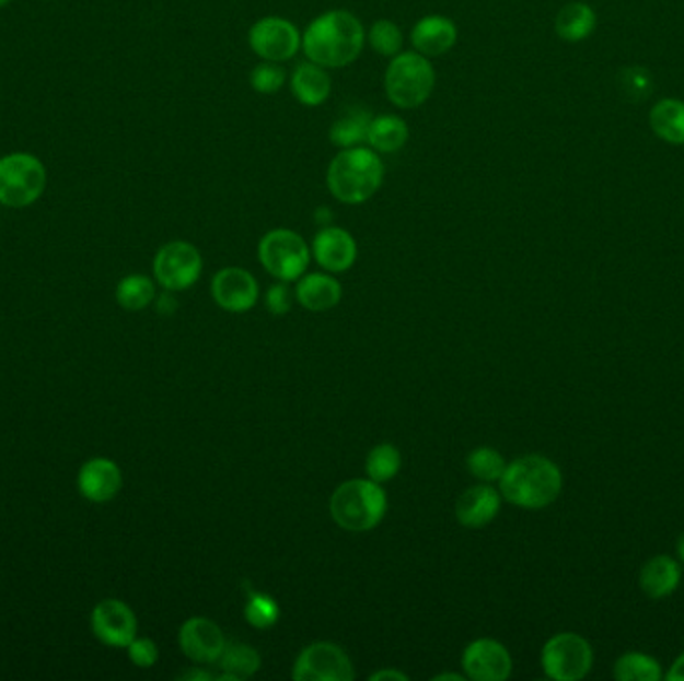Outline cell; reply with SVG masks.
Instances as JSON below:
<instances>
[{
  "label": "cell",
  "instance_id": "cell-23",
  "mask_svg": "<svg viewBox=\"0 0 684 681\" xmlns=\"http://www.w3.org/2000/svg\"><path fill=\"white\" fill-rule=\"evenodd\" d=\"M596 14L587 2H569L563 7L555 21V31L563 40L580 43L594 33Z\"/></svg>",
  "mask_w": 684,
  "mask_h": 681
},
{
  "label": "cell",
  "instance_id": "cell-30",
  "mask_svg": "<svg viewBox=\"0 0 684 681\" xmlns=\"http://www.w3.org/2000/svg\"><path fill=\"white\" fill-rule=\"evenodd\" d=\"M401 451L393 444H379L367 456V473L374 482L384 484L395 478L401 470Z\"/></svg>",
  "mask_w": 684,
  "mask_h": 681
},
{
  "label": "cell",
  "instance_id": "cell-25",
  "mask_svg": "<svg viewBox=\"0 0 684 681\" xmlns=\"http://www.w3.org/2000/svg\"><path fill=\"white\" fill-rule=\"evenodd\" d=\"M371 120L369 110L355 106V108L348 110L347 115H343L335 120V125L328 130V139L340 151L359 146L362 142H367Z\"/></svg>",
  "mask_w": 684,
  "mask_h": 681
},
{
  "label": "cell",
  "instance_id": "cell-5",
  "mask_svg": "<svg viewBox=\"0 0 684 681\" xmlns=\"http://www.w3.org/2000/svg\"><path fill=\"white\" fill-rule=\"evenodd\" d=\"M434 82L437 72L429 58L420 52H401L384 72V93L393 105L410 110L429 101Z\"/></svg>",
  "mask_w": 684,
  "mask_h": 681
},
{
  "label": "cell",
  "instance_id": "cell-12",
  "mask_svg": "<svg viewBox=\"0 0 684 681\" xmlns=\"http://www.w3.org/2000/svg\"><path fill=\"white\" fill-rule=\"evenodd\" d=\"M463 668L466 678L471 680H509L512 671L511 654L495 639H476L464 649Z\"/></svg>",
  "mask_w": 684,
  "mask_h": 681
},
{
  "label": "cell",
  "instance_id": "cell-34",
  "mask_svg": "<svg viewBox=\"0 0 684 681\" xmlns=\"http://www.w3.org/2000/svg\"><path fill=\"white\" fill-rule=\"evenodd\" d=\"M652 86H654L652 77L645 67H628L618 74V91L630 103H640L649 98Z\"/></svg>",
  "mask_w": 684,
  "mask_h": 681
},
{
  "label": "cell",
  "instance_id": "cell-27",
  "mask_svg": "<svg viewBox=\"0 0 684 681\" xmlns=\"http://www.w3.org/2000/svg\"><path fill=\"white\" fill-rule=\"evenodd\" d=\"M219 664L222 670L221 680L241 681L255 676L260 668V656L253 647L241 642H232L222 649Z\"/></svg>",
  "mask_w": 684,
  "mask_h": 681
},
{
  "label": "cell",
  "instance_id": "cell-15",
  "mask_svg": "<svg viewBox=\"0 0 684 681\" xmlns=\"http://www.w3.org/2000/svg\"><path fill=\"white\" fill-rule=\"evenodd\" d=\"M178 644L186 658L197 664H215L221 658L227 639L215 622L207 618H190L178 632Z\"/></svg>",
  "mask_w": 684,
  "mask_h": 681
},
{
  "label": "cell",
  "instance_id": "cell-10",
  "mask_svg": "<svg viewBox=\"0 0 684 681\" xmlns=\"http://www.w3.org/2000/svg\"><path fill=\"white\" fill-rule=\"evenodd\" d=\"M248 45L256 57L268 62H287L302 47V35L282 16H265L248 31Z\"/></svg>",
  "mask_w": 684,
  "mask_h": 681
},
{
  "label": "cell",
  "instance_id": "cell-19",
  "mask_svg": "<svg viewBox=\"0 0 684 681\" xmlns=\"http://www.w3.org/2000/svg\"><path fill=\"white\" fill-rule=\"evenodd\" d=\"M499 509V490L490 485H475V488H468L456 500L454 514L464 528H485L497 518Z\"/></svg>",
  "mask_w": 684,
  "mask_h": 681
},
{
  "label": "cell",
  "instance_id": "cell-22",
  "mask_svg": "<svg viewBox=\"0 0 684 681\" xmlns=\"http://www.w3.org/2000/svg\"><path fill=\"white\" fill-rule=\"evenodd\" d=\"M343 296L337 280L328 274H309L297 284V301L311 313H325L335 308Z\"/></svg>",
  "mask_w": 684,
  "mask_h": 681
},
{
  "label": "cell",
  "instance_id": "cell-18",
  "mask_svg": "<svg viewBox=\"0 0 684 681\" xmlns=\"http://www.w3.org/2000/svg\"><path fill=\"white\" fill-rule=\"evenodd\" d=\"M123 473L115 462L106 458H93L84 463L79 473V490L82 496L96 504L108 502L120 492Z\"/></svg>",
  "mask_w": 684,
  "mask_h": 681
},
{
  "label": "cell",
  "instance_id": "cell-4",
  "mask_svg": "<svg viewBox=\"0 0 684 681\" xmlns=\"http://www.w3.org/2000/svg\"><path fill=\"white\" fill-rule=\"evenodd\" d=\"M331 514L343 530L369 531L383 521L386 494L374 480H348L331 497Z\"/></svg>",
  "mask_w": 684,
  "mask_h": 681
},
{
  "label": "cell",
  "instance_id": "cell-32",
  "mask_svg": "<svg viewBox=\"0 0 684 681\" xmlns=\"http://www.w3.org/2000/svg\"><path fill=\"white\" fill-rule=\"evenodd\" d=\"M466 466L480 482H497L507 470V462H505L502 454L495 448H476L466 458Z\"/></svg>",
  "mask_w": 684,
  "mask_h": 681
},
{
  "label": "cell",
  "instance_id": "cell-3",
  "mask_svg": "<svg viewBox=\"0 0 684 681\" xmlns=\"http://www.w3.org/2000/svg\"><path fill=\"white\" fill-rule=\"evenodd\" d=\"M384 164L372 149L352 146L338 152L326 171V186L343 204H362L383 186Z\"/></svg>",
  "mask_w": 684,
  "mask_h": 681
},
{
  "label": "cell",
  "instance_id": "cell-36",
  "mask_svg": "<svg viewBox=\"0 0 684 681\" xmlns=\"http://www.w3.org/2000/svg\"><path fill=\"white\" fill-rule=\"evenodd\" d=\"M128 658L139 668H152L159 659V647L147 637H135L127 646Z\"/></svg>",
  "mask_w": 684,
  "mask_h": 681
},
{
  "label": "cell",
  "instance_id": "cell-17",
  "mask_svg": "<svg viewBox=\"0 0 684 681\" xmlns=\"http://www.w3.org/2000/svg\"><path fill=\"white\" fill-rule=\"evenodd\" d=\"M459 31L456 24L442 16V14H429L420 19L410 33V43L422 57H442L456 45Z\"/></svg>",
  "mask_w": 684,
  "mask_h": 681
},
{
  "label": "cell",
  "instance_id": "cell-28",
  "mask_svg": "<svg viewBox=\"0 0 684 681\" xmlns=\"http://www.w3.org/2000/svg\"><path fill=\"white\" fill-rule=\"evenodd\" d=\"M613 673L618 681H659L662 680V666L649 654L628 651L616 659Z\"/></svg>",
  "mask_w": 684,
  "mask_h": 681
},
{
  "label": "cell",
  "instance_id": "cell-43",
  "mask_svg": "<svg viewBox=\"0 0 684 681\" xmlns=\"http://www.w3.org/2000/svg\"><path fill=\"white\" fill-rule=\"evenodd\" d=\"M9 2H12V0H0V9H2V7H7Z\"/></svg>",
  "mask_w": 684,
  "mask_h": 681
},
{
  "label": "cell",
  "instance_id": "cell-16",
  "mask_svg": "<svg viewBox=\"0 0 684 681\" xmlns=\"http://www.w3.org/2000/svg\"><path fill=\"white\" fill-rule=\"evenodd\" d=\"M313 255L326 272H347L357 260V243L347 231L326 226L314 236Z\"/></svg>",
  "mask_w": 684,
  "mask_h": 681
},
{
  "label": "cell",
  "instance_id": "cell-29",
  "mask_svg": "<svg viewBox=\"0 0 684 681\" xmlns=\"http://www.w3.org/2000/svg\"><path fill=\"white\" fill-rule=\"evenodd\" d=\"M116 301L125 310H142L154 301V284L151 278L132 274L123 278L116 286Z\"/></svg>",
  "mask_w": 684,
  "mask_h": 681
},
{
  "label": "cell",
  "instance_id": "cell-26",
  "mask_svg": "<svg viewBox=\"0 0 684 681\" xmlns=\"http://www.w3.org/2000/svg\"><path fill=\"white\" fill-rule=\"evenodd\" d=\"M408 140V127L405 120L393 115L374 116L369 127L367 142L374 152L401 151Z\"/></svg>",
  "mask_w": 684,
  "mask_h": 681
},
{
  "label": "cell",
  "instance_id": "cell-20",
  "mask_svg": "<svg viewBox=\"0 0 684 681\" xmlns=\"http://www.w3.org/2000/svg\"><path fill=\"white\" fill-rule=\"evenodd\" d=\"M683 579L681 564L671 555H654L638 574V586L650 600H661L676 591Z\"/></svg>",
  "mask_w": 684,
  "mask_h": 681
},
{
  "label": "cell",
  "instance_id": "cell-33",
  "mask_svg": "<svg viewBox=\"0 0 684 681\" xmlns=\"http://www.w3.org/2000/svg\"><path fill=\"white\" fill-rule=\"evenodd\" d=\"M244 618L246 622L255 627H270V625L277 624L280 618V608L277 601L273 600L267 594H260V591H248V598H246V606H244Z\"/></svg>",
  "mask_w": 684,
  "mask_h": 681
},
{
  "label": "cell",
  "instance_id": "cell-8",
  "mask_svg": "<svg viewBox=\"0 0 684 681\" xmlns=\"http://www.w3.org/2000/svg\"><path fill=\"white\" fill-rule=\"evenodd\" d=\"M543 670L546 678L557 681H579L589 676L594 651L582 635L572 632L553 635L543 647Z\"/></svg>",
  "mask_w": 684,
  "mask_h": 681
},
{
  "label": "cell",
  "instance_id": "cell-42",
  "mask_svg": "<svg viewBox=\"0 0 684 681\" xmlns=\"http://www.w3.org/2000/svg\"><path fill=\"white\" fill-rule=\"evenodd\" d=\"M434 680L437 681H442V680L463 681L464 676H456V673H442V676H437Z\"/></svg>",
  "mask_w": 684,
  "mask_h": 681
},
{
  "label": "cell",
  "instance_id": "cell-31",
  "mask_svg": "<svg viewBox=\"0 0 684 681\" xmlns=\"http://www.w3.org/2000/svg\"><path fill=\"white\" fill-rule=\"evenodd\" d=\"M367 38H369V45L374 48V52H379L381 57L395 58L396 55L403 52V45H405L403 31L393 21H386V19L372 24Z\"/></svg>",
  "mask_w": 684,
  "mask_h": 681
},
{
  "label": "cell",
  "instance_id": "cell-24",
  "mask_svg": "<svg viewBox=\"0 0 684 681\" xmlns=\"http://www.w3.org/2000/svg\"><path fill=\"white\" fill-rule=\"evenodd\" d=\"M652 132L671 144H684V103L676 98H664L650 110Z\"/></svg>",
  "mask_w": 684,
  "mask_h": 681
},
{
  "label": "cell",
  "instance_id": "cell-41",
  "mask_svg": "<svg viewBox=\"0 0 684 681\" xmlns=\"http://www.w3.org/2000/svg\"><path fill=\"white\" fill-rule=\"evenodd\" d=\"M676 554H679V560L684 564V533L679 536V542H676Z\"/></svg>",
  "mask_w": 684,
  "mask_h": 681
},
{
  "label": "cell",
  "instance_id": "cell-37",
  "mask_svg": "<svg viewBox=\"0 0 684 681\" xmlns=\"http://www.w3.org/2000/svg\"><path fill=\"white\" fill-rule=\"evenodd\" d=\"M267 306L270 313L275 316H282L290 310L292 306V292L289 286L282 282V284H275L273 289L268 290Z\"/></svg>",
  "mask_w": 684,
  "mask_h": 681
},
{
  "label": "cell",
  "instance_id": "cell-11",
  "mask_svg": "<svg viewBox=\"0 0 684 681\" xmlns=\"http://www.w3.org/2000/svg\"><path fill=\"white\" fill-rule=\"evenodd\" d=\"M154 278L166 290L190 289L202 272V258L200 253L190 243L174 240L164 244L163 248L154 256Z\"/></svg>",
  "mask_w": 684,
  "mask_h": 681
},
{
  "label": "cell",
  "instance_id": "cell-13",
  "mask_svg": "<svg viewBox=\"0 0 684 681\" xmlns=\"http://www.w3.org/2000/svg\"><path fill=\"white\" fill-rule=\"evenodd\" d=\"M93 634L113 647H127L137 637V618L125 601L103 600L93 610Z\"/></svg>",
  "mask_w": 684,
  "mask_h": 681
},
{
  "label": "cell",
  "instance_id": "cell-9",
  "mask_svg": "<svg viewBox=\"0 0 684 681\" xmlns=\"http://www.w3.org/2000/svg\"><path fill=\"white\" fill-rule=\"evenodd\" d=\"M292 678L297 681H352L355 670L343 647L331 642H316L302 649Z\"/></svg>",
  "mask_w": 684,
  "mask_h": 681
},
{
  "label": "cell",
  "instance_id": "cell-38",
  "mask_svg": "<svg viewBox=\"0 0 684 681\" xmlns=\"http://www.w3.org/2000/svg\"><path fill=\"white\" fill-rule=\"evenodd\" d=\"M666 680L684 681V651L679 658L674 659L671 670L666 673Z\"/></svg>",
  "mask_w": 684,
  "mask_h": 681
},
{
  "label": "cell",
  "instance_id": "cell-35",
  "mask_svg": "<svg viewBox=\"0 0 684 681\" xmlns=\"http://www.w3.org/2000/svg\"><path fill=\"white\" fill-rule=\"evenodd\" d=\"M285 82H287V72L280 67L279 62L263 60L251 72V86L258 94L279 93L280 89L285 86Z\"/></svg>",
  "mask_w": 684,
  "mask_h": 681
},
{
  "label": "cell",
  "instance_id": "cell-2",
  "mask_svg": "<svg viewBox=\"0 0 684 681\" xmlns=\"http://www.w3.org/2000/svg\"><path fill=\"white\" fill-rule=\"evenodd\" d=\"M500 482V496L522 509L550 506L563 492V473L553 460L531 454L507 463Z\"/></svg>",
  "mask_w": 684,
  "mask_h": 681
},
{
  "label": "cell",
  "instance_id": "cell-7",
  "mask_svg": "<svg viewBox=\"0 0 684 681\" xmlns=\"http://www.w3.org/2000/svg\"><path fill=\"white\" fill-rule=\"evenodd\" d=\"M258 260L270 277L280 282H292L306 272V266L311 262V250L301 234L277 228L263 236L258 244Z\"/></svg>",
  "mask_w": 684,
  "mask_h": 681
},
{
  "label": "cell",
  "instance_id": "cell-6",
  "mask_svg": "<svg viewBox=\"0 0 684 681\" xmlns=\"http://www.w3.org/2000/svg\"><path fill=\"white\" fill-rule=\"evenodd\" d=\"M47 188V168L28 152H14L0 158V204L26 209L43 197Z\"/></svg>",
  "mask_w": 684,
  "mask_h": 681
},
{
  "label": "cell",
  "instance_id": "cell-1",
  "mask_svg": "<svg viewBox=\"0 0 684 681\" xmlns=\"http://www.w3.org/2000/svg\"><path fill=\"white\" fill-rule=\"evenodd\" d=\"M364 40V26L352 12L328 11L306 26L302 50L323 69H343L360 57Z\"/></svg>",
  "mask_w": 684,
  "mask_h": 681
},
{
  "label": "cell",
  "instance_id": "cell-14",
  "mask_svg": "<svg viewBox=\"0 0 684 681\" xmlns=\"http://www.w3.org/2000/svg\"><path fill=\"white\" fill-rule=\"evenodd\" d=\"M212 298L229 313H246L258 301V284L243 268H222L212 278Z\"/></svg>",
  "mask_w": 684,
  "mask_h": 681
},
{
  "label": "cell",
  "instance_id": "cell-40",
  "mask_svg": "<svg viewBox=\"0 0 684 681\" xmlns=\"http://www.w3.org/2000/svg\"><path fill=\"white\" fill-rule=\"evenodd\" d=\"M181 680L210 681L212 680V676H210V673H207V671H200L195 668V670L186 671V673H183V676H181Z\"/></svg>",
  "mask_w": 684,
  "mask_h": 681
},
{
  "label": "cell",
  "instance_id": "cell-21",
  "mask_svg": "<svg viewBox=\"0 0 684 681\" xmlns=\"http://www.w3.org/2000/svg\"><path fill=\"white\" fill-rule=\"evenodd\" d=\"M290 91L301 105L311 108L325 105L331 96V77L314 62H301L290 77Z\"/></svg>",
  "mask_w": 684,
  "mask_h": 681
},
{
  "label": "cell",
  "instance_id": "cell-39",
  "mask_svg": "<svg viewBox=\"0 0 684 681\" xmlns=\"http://www.w3.org/2000/svg\"><path fill=\"white\" fill-rule=\"evenodd\" d=\"M383 680L408 681V676H406V673H401V671L395 670H383L379 671V673H372L371 676V681Z\"/></svg>",
  "mask_w": 684,
  "mask_h": 681
}]
</instances>
